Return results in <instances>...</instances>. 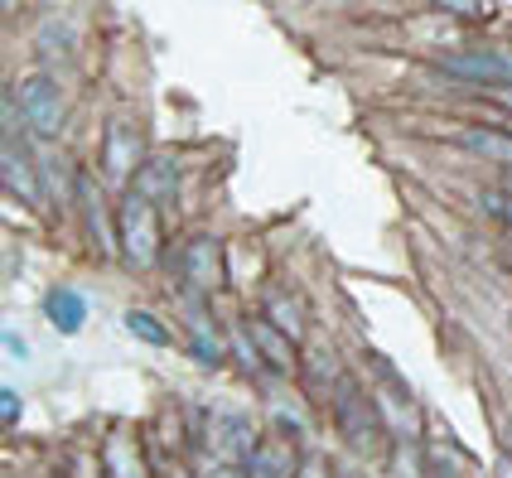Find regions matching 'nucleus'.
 I'll return each instance as SVG.
<instances>
[{
    "label": "nucleus",
    "instance_id": "f03ea898",
    "mask_svg": "<svg viewBox=\"0 0 512 478\" xmlns=\"http://www.w3.org/2000/svg\"><path fill=\"white\" fill-rule=\"evenodd\" d=\"M15 112L25 121L29 141H58L63 136V116H68V102H63V87L49 78V73H29L15 83Z\"/></svg>",
    "mask_w": 512,
    "mask_h": 478
},
{
    "label": "nucleus",
    "instance_id": "393cba45",
    "mask_svg": "<svg viewBox=\"0 0 512 478\" xmlns=\"http://www.w3.org/2000/svg\"><path fill=\"white\" fill-rule=\"evenodd\" d=\"M503 445H508V454H512V425H508V435H503Z\"/></svg>",
    "mask_w": 512,
    "mask_h": 478
},
{
    "label": "nucleus",
    "instance_id": "9b49d317",
    "mask_svg": "<svg viewBox=\"0 0 512 478\" xmlns=\"http://www.w3.org/2000/svg\"><path fill=\"white\" fill-rule=\"evenodd\" d=\"M44 314H49V324H54L58 334H78L87 324V300L73 285H54V290L44 295Z\"/></svg>",
    "mask_w": 512,
    "mask_h": 478
},
{
    "label": "nucleus",
    "instance_id": "4468645a",
    "mask_svg": "<svg viewBox=\"0 0 512 478\" xmlns=\"http://www.w3.org/2000/svg\"><path fill=\"white\" fill-rule=\"evenodd\" d=\"M261 314H266L276 329H285L290 338L305 334V310H300V300H290L285 290H271V295H266V310H261Z\"/></svg>",
    "mask_w": 512,
    "mask_h": 478
},
{
    "label": "nucleus",
    "instance_id": "f257e3e1",
    "mask_svg": "<svg viewBox=\"0 0 512 478\" xmlns=\"http://www.w3.org/2000/svg\"><path fill=\"white\" fill-rule=\"evenodd\" d=\"M334 421H339L343 445L363 459H377L387 450V421H382V406L377 396H368L353 377H343L339 392H334Z\"/></svg>",
    "mask_w": 512,
    "mask_h": 478
},
{
    "label": "nucleus",
    "instance_id": "b1692460",
    "mask_svg": "<svg viewBox=\"0 0 512 478\" xmlns=\"http://www.w3.org/2000/svg\"><path fill=\"white\" fill-rule=\"evenodd\" d=\"M493 478H512V454H503V459L493 464Z\"/></svg>",
    "mask_w": 512,
    "mask_h": 478
},
{
    "label": "nucleus",
    "instance_id": "412c9836",
    "mask_svg": "<svg viewBox=\"0 0 512 478\" xmlns=\"http://www.w3.org/2000/svg\"><path fill=\"white\" fill-rule=\"evenodd\" d=\"M435 10L459 15V20H474V15H479V0H435Z\"/></svg>",
    "mask_w": 512,
    "mask_h": 478
},
{
    "label": "nucleus",
    "instance_id": "2eb2a0df",
    "mask_svg": "<svg viewBox=\"0 0 512 478\" xmlns=\"http://www.w3.org/2000/svg\"><path fill=\"white\" fill-rule=\"evenodd\" d=\"M78 208H83V218H87V237L107 252L112 242H107V227H102V203H97V184H92V174H78Z\"/></svg>",
    "mask_w": 512,
    "mask_h": 478
},
{
    "label": "nucleus",
    "instance_id": "423d86ee",
    "mask_svg": "<svg viewBox=\"0 0 512 478\" xmlns=\"http://www.w3.org/2000/svg\"><path fill=\"white\" fill-rule=\"evenodd\" d=\"M247 338H252V348L261 353L266 372H276V377H290L295 367L305 363V358H295V338L285 334V329H276V324H271L266 314L247 319Z\"/></svg>",
    "mask_w": 512,
    "mask_h": 478
},
{
    "label": "nucleus",
    "instance_id": "bb28decb",
    "mask_svg": "<svg viewBox=\"0 0 512 478\" xmlns=\"http://www.w3.org/2000/svg\"><path fill=\"white\" fill-rule=\"evenodd\" d=\"M339 478H358V474H339Z\"/></svg>",
    "mask_w": 512,
    "mask_h": 478
},
{
    "label": "nucleus",
    "instance_id": "4be33fe9",
    "mask_svg": "<svg viewBox=\"0 0 512 478\" xmlns=\"http://www.w3.org/2000/svg\"><path fill=\"white\" fill-rule=\"evenodd\" d=\"M203 478H252V474H247V469H237V464H223V459H218V464H213Z\"/></svg>",
    "mask_w": 512,
    "mask_h": 478
},
{
    "label": "nucleus",
    "instance_id": "6e6552de",
    "mask_svg": "<svg viewBox=\"0 0 512 478\" xmlns=\"http://www.w3.org/2000/svg\"><path fill=\"white\" fill-rule=\"evenodd\" d=\"M247 474L252 478H295L300 474V454L290 445V435H261L252 445Z\"/></svg>",
    "mask_w": 512,
    "mask_h": 478
},
{
    "label": "nucleus",
    "instance_id": "f3484780",
    "mask_svg": "<svg viewBox=\"0 0 512 478\" xmlns=\"http://www.w3.org/2000/svg\"><path fill=\"white\" fill-rule=\"evenodd\" d=\"M479 203H484L488 218H498V223L512 232V194H508V189H484V194H479Z\"/></svg>",
    "mask_w": 512,
    "mask_h": 478
},
{
    "label": "nucleus",
    "instance_id": "1a4fd4ad",
    "mask_svg": "<svg viewBox=\"0 0 512 478\" xmlns=\"http://www.w3.org/2000/svg\"><path fill=\"white\" fill-rule=\"evenodd\" d=\"M440 68L450 78H464V83H512V63L503 54H440Z\"/></svg>",
    "mask_w": 512,
    "mask_h": 478
},
{
    "label": "nucleus",
    "instance_id": "20e7f679",
    "mask_svg": "<svg viewBox=\"0 0 512 478\" xmlns=\"http://www.w3.org/2000/svg\"><path fill=\"white\" fill-rule=\"evenodd\" d=\"M141 160H145L141 131H136L126 116L107 121V131H102V174H107L112 184H131V174L141 169Z\"/></svg>",
    "mask_w": 512,
    "mask_h": 478
},
{
    "label": "nucleus",
    "instance_id": "dca6fc26",
    "mask_svg": "<svg viewBox=\"0 0 512 478\" xmlns=\"http://www.w3.org/2000/svg\"><path fill=\"white\" fill-rule=\"evenodd\" d=\"M126 334H136L141 343H150V348H170V329L155 319L150 310H131L126 314Z\"/></svg>",
    "mask_w": 512,
    "mask_h": 478
},
{
    "label": "nucleus",
    "instance_id": "aec40b11",
    "mask_svg": "<svg viewBox=\"0 0 512 478\" xmlns=\"http://www.w3.org/2000/svg\"><path fill=\"white\" fill-rule=\"evenodd\" d=\"M0 416H5L10 430L20 425V392H15V387H5V392H0Z\"/></svg>",
    "mask_w": 512,
    "mask_h": 478
},
{
    "label": "nucleus",
    "instance_id": "ddd939ff",
    "mask_svg": "<svg viewBox=\"0 0 512 478\" xmlns=\"http://www.w3.org/2000/svg\"><path fill=\"white\" fill-rule=\"evenodd\" d=\"M300 367H305V387H310L314 396H329V401H334V392H339V382L348 377V372L339 367V358H334V353H324V348L310 353Z\"/></svg>",
    "mask_w": 512,
    "mask_h": 478
},
{
    "label": "nucleus",
    "instance_id": "5701e85b",
    "mask_svg": "<svg viewBox=\"0 0 512 478\" xmlns=\"http://www.w3.org/2000/svg\"><path fill=\"white\" fill-rule=\"evenodd\" d=\"M5 348H10V358H29V348L20 334H5Z\"/></svg>",
    "mask_w": 512,
    "mask_h": 478
},
{
    "label": "nucleus",
    "instance_id": "a878e982",
    "mask_svg": "<svg viewBox=\"0 0 512 478\" xmlns=\"http://www.w3.org/2000/svg\"><path fill=\"white\" fill-rule=\"evenodd\" d=\"M503 189H508V194H512V169H508V184H503Z\"/></svg>",
    "mask_w": 512,
    "mask_h": 478
},
{
    "label": "nucleus",
    "instance_id": "9d476101",
    "mask_svg": "<svg viewBox=\"0 0 512 478\" xmlns=\"http://www.w3.org/2000/svg\"><path fill=\"white\" fill-rule=\"evenodd\" d=\"M208 445H213V454H218L223 464H242V459H252V445H256L252 425L242 421V416H218Z\"/></svg>",
    "mask_w": 512,
    "mask_h": 478
},
{
    "label": "nucleus",
    "instance_id": "6ab92c4d",
    "mask_svg": "<svg viewBox=\"0 0 512 478\" xmlns=\"http://www.w3.org/2000/svg\"><path fill=\"white\" fill-rule=\"evenodd\" d=\"M295 478H339L334 469H329V459L319 450H310V454H300V474Z\"/></svg>",
    "mask_w": 512,
    "mask_h": 478
},
{
    "label": "nucleus",
    "instance_id": "f8f14e48",
    "mask_svg": "<svg viewBox=\"0 0 512 478\" xmlns=\"http://www.w3.org/2000/svg\"><path fill=\"white\" fill-rule=\"evenodd\" d=\"M459 145L474 150V155H484V160H493V165L512 169V131L508 126H464V131H459Z\"/></svg>",
    "mask_w": 512,
    "mask_h": 478
},
{
    "label": "nucleus",
    "instance_id": "7ed1b4c3",
    "mask_svg": "<svg viewBox=\"0 0 512 478\" xmlns=\"http://www.w3.org/2000/svg\"><path fill=\"white\" fill-rule=\"evenodd\" d=\"M116 247H121V261L131 271H145L160 261V218H155V203L126 194L116 203Z\"/></svg>",
    "mask_w": 512,
    "mask_h": 478
},
{
    "label": "nucleus",
    "instance_id": "a211bd4d",
    "mask_svg": "<svg viewBox=\"0 0 512 478\" xmlns=\"http://www.w3.org/2000/svg\"><path fill=\"white\" fill-rule=\"evenodd\" d=\"M39 49H44L49 58L68 54V49H73V29H68V25H44V29H39Z\"/></svg>",
    "mask_w": 512,
    "mask_h": 478
},
{
    "label": "nucleus",
    "instance_id": "39448f33",
    "mask_svg": "<svg viewBox=\"0 0 512 478\" xmlns=\"http://www.w3.org/2000/svg\"><path fill=\"white\" fill-rule=\"evenodd\" d=\"M179 281L184 290H218V285L228 281V271H223V247L213 242V237H194V242H184V252H179Z\"/></svg>",
    "mask_w": 512,
    "mask_h": 478
},
{
    "label": "nucleus",
    "instance_id": "0eeeda50",
    "mask_svg": "<svg viewBox=\"0 0 512 478\" xmlns=\"http://www.w3.org/2000/svg\"><path fill=\"white\" fill-rule=\"evenodd\" d=\"M174 189H179V160L174 155H145L141 169L131 174V184H126V194L145 198V203H165V198H174Z\"/></svg>",
    "mask_w": 512,
    "mask_h": 478
}]
</instances>
